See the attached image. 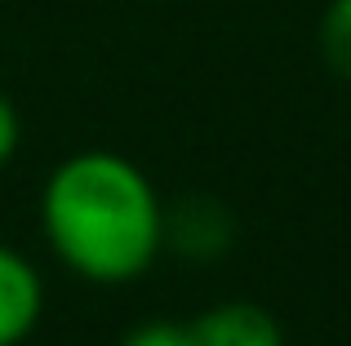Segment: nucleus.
Segmentation results:
<instances>
[{"mask_svg":"<svg viewBox=\"0 0 351 346\" xmlns=\"http://www.w3.org/2000/svg\"><path fill=\"white\" fill-rule=\"evenodd\" d=\"M40 222L62 267L94 284H129L165 249L152 178L116 151H76L49 173Z\"/></svg>","mask_w":351,"mask_h":346,"instance_id":"f257e3e1","label":"nucleus"},{"mask_svg":"<svg viewBox=\"0 0 351 346\" xmlns=\"http://www.w3.org/2000/svg\"><path fill=\"white\" fill-rule=\"evenodd\" d=\"M236 217L214 196H187L173 209H165V244L182 253L187 262H214L232 249Z\"/></svg>","mask_w":351,"mask_h":346,"instance_id":"f03ea898","label":"nucleus"},{"mask_svg":"<svg viewBox=\"0 0 351 346\" xmlns=\"http://www.w3.org/2000/svg\"><path fill=\"white\" fill-rule=\"evenodd\" d=\"M45 311L40 271L18 249L0 244V346H23Z\"/></svg>","mask_w":351,"mask_h":346,"instance_id":"7ed1b4c3","label":"nucleus"},{"mask_svg":"<svg viewBox=\"0 0 351 346\" xmlns=\"http://www.w3.org/2000/svg\"><path fill=\"white\" fill-rule=\"evenodd\" d=\"M191 329V346H285L280 320L258 302H223Z\"/></svg>","mask_w":351,"mask_h":346,"instance_id":"20e7f679","label":"nucleus"},{"mask_svg":"<svg viewBox=\"0 0 351 346\" xmlns=\"http://www.w3.org/2000/svg\"><path fill=\"white\" fill-rule=\"evenodd\" d=\"M320 53L343 80H351V0H329L320 18Z\"/></svg>","mask_w":351,"mask_h":346,"instance_id":"39448f33","label":"nucleus"},{"mask_svg":"<svg viewBox=\"0 0 351 346\" xmlns=\"http://www.w3.org/2000/svg\"><path fill=\"white\" fill-rule=\"evenodd\" d=\"M120 346H191V329L187 324H169V320H152L129 329Z\"/></svg>","mask_w":351,"mask_h":346,"instance_id":"423d86ee","label":"nucleus"},{"mask_svg":"<svg viewBox=\"0 0 351 346\" xmlns=\"http://www.w3.org/2000/svg\"><path fill=\"white\" fill-rule=\"evenodd\" d=\"M18 138H23V120H18V107L0 94V169L14 160L18 151Z\"/></svg>","mask_w":351,"mask_h":346,"instance_id":"0eeeda50","label":"nucleus"}]
</instances>
